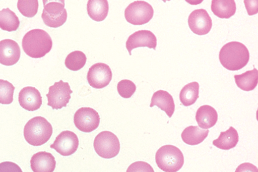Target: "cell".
I'll list each match as a JSON object with an SVG mask.
<instances>
[{
	"mask_svg": "<svg viewBox=\"0 0 258 172\" xmlns=\"http://www.w3.org/2000/svg\"><path fill=\"white\" fill-rule=\"evenodd\" d=\"M219 59L222 66L231 71L243 69L250 60V53L243 43L231 41L223 45Z\"/></svg>",
	"mask_w": 258,
	"mask_h": 172,
	"instance_id": "1",
	"label": "cell"
},
{
	"mask_svg": "<svg viewBox=\"0 0 258 172\" xmlns=\"http://www.w3.org/2000/svg\"><path fill=\"white\" fill-rule=\"evenodd\" d=\"M53 46L50 36L42 29L30 30L23 37L22 47L25 53L30 58H43L51 51Z\"/></svg>",
	"mask_w": 258,
	"mask_h": 172,
	"instance_id": "2",
	"label": "cell"
},
{
	"mask_svg": "<svg viewBox=\"0 0 258 172\" xmlns=\"http://www.w3.org/2000/svg\"><path fill=\"white\" fill-rule=\"evenodd\" d=\"M53 134V128L45 118H32L24 128V137L26 141L32 146L45 144Z\"/></svg>",
	"mask_w": 258,
	"mask_h": 172,
	"instance_id": "3",
	"label": "cell"
},
{
	"mask_svg": "<svg viewBox=\"0 0 258 172\" xmlns=\"http://www.w3.org/2000/svg\"><path fill=\"white\" fill-rule=\"evenodd\" d=\"M156 163L161 170L177 172L184 164V156L181 150L175 146H162L158 150L155 156Z\"/></svg>",
	"mask_w": 258,
	"mask_h": 172,
	"instance_id": "4",
	"label": "cell"
},
{
	"mask_svg": "<svg viewBox=\"0 0 258 172\" xmlns=\"http://www.w3.org/2000/svg\"><path fill=\"white\" fill-rule=\"evenodd\" d=\"M93 147L96 153L101 158L110 159L116 157L120 150V143L113 133L104 131L99 133L94 139Z\"/></svg>",
	"mask_w": 258,
	"mask_h": 172,
	"instance_id": "5",
	"label": "cell"
},
{
	"mask_svg": "<svg viewBox=\"0 0 258 172\" xmlns=\"http://www.w3.org/2000/svg\"><path fill=\"white\" fill-rule=\"evenodd\" d=\"M42 18L47 27L57 28L63 25L67 19V12L64 8V1L48 2L43 0Z\"/></svg>",
	"mask_w": 258,
	"mask_h": 172,
	"instance_id": "6",
	"label": "cell"
},
{
	"mask_svg": "<svg viewBox=\"0 0 258 172\" xmlns=\"http://www.w3.org/2000/svg\"><path fill=\"white\" fill-rule=\"evenodd\" d=\"M125 20L134 25H144L153 19V7L145 1H136L130 4L125 10Z\"/></svg>",
	"mask_w": 258,
	"mask_h": 172,
	"instance_id": "7",
	"label": "cell"
},
{
	"mask_svg": "<svg viewBox=\"0 0 258 172\" xmlns=\"http://www.w3.org/2000/svg\"><path fill=\"white\" fill-rule=\"evenodd\" d=\"M71 90L70 85L68 82L60 80L49 87V92L46 95L47 105L51 106L53 110L61 109L66 107L71 99Z\"/></svg>",
	"mask_w": 258,
	"mask_h": 172,
	"instance_id": "8",
	"label": "cell"
},
{
	"mask_svg": "<svg viewBox=\"0 0 258 172\" xmlns=\"http://www.w3.org/2000/svg\"><path fill=\"white\" fill-rule=\"evenodd\" d=\"M100 117L96 110L90 107H82L75 112L74 123L82 132L91 133L98 128Z\"/></svg>",
	"mask_w": 258,
	"mask_h": 172,
	"instance_id": "9",
	"label": "cell"
},
{
	"mask_svg": "<svg viewBox=\"0 0 258 172\" xmlns=\"http://www.w3.org/2000/svg\"><path fill=\"white\" fill-rule=\"evenodd\" d=\"M112 73L110 67L103 63L93 65L89 69L87 80L89 84L95 89L107 87L112 80Z\"/></svg>",
	"mask_w": 258,
	"mask_h": 172,
	"instance_id": "10",
	"label": "cell"
},
{
	"mask_svg": "<svg viewBox=\"0 0 258 172\" xmlns=\"http://www.w3.org/2000/svg\"><path fill=\"white\" fill-rule=\"evenodd\" d=\"M79 146V140L77 135L67 130L58 135L50 147L60 155L69 156L77 152Z\"/></svg>",
	"mask_w": 258,
	"mask_h": 172,
	"instance_id": "11",
	"label": "cell"
},
{
	"mask_svg": "<svg viewBox=\"0 0 258 172\" xmlns=\"http://www.w3.org/2000/svg\"><path fill=\"white\" fill-rule=\"evenodd\" d=\"M188 24L190 30L199 36L209 33L212 27L211 17L203 9L194 11L188 17Z\"/></svg>",
	"mask_w": 258,
	"mask_h": 172,
	"instance_id": "12",
	"label": "cell"
},
{
	"mask_svg": "<svg viewBox=\"0 0 258 172\" xmlns=\"http://www.w3.org/2000/svg\"><path fill=\"white\" fill-rule=\"evenodd\" d=\"M157 45V37L150 30H139L130 35L125 43L130 55H132V50L138 47H146L156 50Z\"/></svg>",
	"mask_w": 258,
	"mask_h": 172,
	"instance_id": "13",
	"label": "cell"
},
{
	"mask_svg": "<svg viewBox=\"0 0 258 172\" xmlns=\"http://www.w3.org/2000/svg\"><path fill=\"white\" fill-rule=\"evenodd\" d=\"M21 58V49L16 41L10 39L0 41V63L5 66H13Z\"/></svg>",
	"mask_w": 258,
	"mask_h": 172,
	"instance_id": "14",
	"label": "cell"
},
{
	"mask_svg": "<svg viewBox=\"0 0 258 172\" xmlns=\"http://www.w3.org/2000/svg\"><path fill=\"white\" fill-rule=\"evenodd\" d=\"M19 102L21 107L28 111L38 110L42 104L40 92L34 87L28 86L22 89L19 94Z\"/></svg>",
	"mask_w": 258,
	"mask_h": 172,
	"instance_id": "15",
	"label": "cell"
},
{
	"mask_svg": "<svg viewBox=\"0 0 258 172\" xmlns=\"http://www.w3.org/2000/svg\"><path fill=\"white\" fill-rule=\"evenodd\" d=\"M55 166V158L49 152H37L30 160V167L34 172H53Z\"/></svg>",
	"mask_w": 258,
	"mask_h": 172,
	"instance_id": "16",
	"label": "cell"
},
{
	"mask_svg": "<svg viewBox=\"0 0 258 172\" xmlns=\"http://www.w3.org/2000/svg\"><path fill=\"white\" fill-rule=\"evenodd\" d=\"M155 106L164 111L169 118H172L174 113V100L168 91L159 90L154 93L152 97L150 107Z\"/></svg>",
	"mask_w": 258,
	"mask_h": 172,
	"instance_id": "17",
	"label": "cell"
},
{
	"mask_svg": "<svg viewBox=\"0 0 258 172\" xmlns=\"http://www.w3.org/2000/svg\"><path fill=\"white\" fill-rule=\"evenodd\" d=\"M196 121L202 129L208 130L214 127L218 119L215 108L210 105L201 106L197 111Z\"/></svg>",
	"mask_w": 258,
	"mask_h": 172,
	"instance_id": "18",
	"label": "cell"
},
{
	"mask_svg": "<svg viewBox=\"0 0 258 172\" xmlns=\"http://www.w3.org/2000/svg\"><path fill=\"white\" fill-rule=\"evenodd\" d=\"M212 12L220 19H229L235 14L237 11L234 0H212Z\"/></svg>",
	"mask_w": 258,
	"mask_h": 172,
	"instance_id": "19",
	"label": "cell"
},
{
	"mask_svg": "<svg viewBox=\"0 0 258 172\" xmlns=\"http://www.w3.org/2000/svg\"><path fill=\"white\" fill-rule=\"evenodd\" d=\"M108 10L107 0H89L87 5L88 14L92 20L101 22L107 18Z\"/></svg>",
	"mask_w": 258,
	"mask_h": 172,
	"instance_id": "20",
	"label": "cell"
},
{
	"mask_svg": "<svg viewBox=\"0 0 258 172\" xmlns=\"http://www.w3.org/2000/svg\"><path fill=\"white\" fill-rule=\"evenodd\" d=\"M238 141L239 136L237 130L231 126L226 132H221L219 138L214 140L212 143L218 149L228 151L235 148Z\"/></svg>",
	"mask_w": 258,
	"mask_h": 172,
	"instance_id": "21",
	"label": "cell"
},
{
	"mask_svg": "<svg viewBox=\"0 0 258 172\" xmlns=\"http://www.w3.org/2000/svg\"><path fill=\"white\" fill-rule=\"evenodd\" d=\"M209 130L201 129L198 126H190L186 128L181 134V138L183 142L188 145L201 144L207 139Z\"/></svg>",
	"mask_w": 258,
	"mask_h": 172,
	"instance_id": "22",
	"label": "cell"
},
{
	"mask_svg": "<svg viewBox=\"0 0 258 172\" xmlns=\"http://www.w3.org/2000/svg\"><path fill=\"white\" fill-rule=\"evenodd\" d=\"M236 84L240 89L244 91H251L257 86L258 71L256 69H253L252 71L245 72L240 75L234 76Z\"/></svg>",
	"mask_w": 258,
	"mask_h": 172,
	"instance_id": "23",
	"label": "cell"
},
{
	"mask_svg": "<svg viewBox=\"0 0 258 172\" xmlns=\"http://www.w3.org/2000/svg\"><path fill=\"white\" fill-rule=\"evenodd\" d=\"M20 25L18 17L10 9H4L0 12V28L8 32L16 31Z\"/></svg>",
	"mask_w": 258,
	"mask_h": 172,
	"instance_id": "24",
	"label": "cell"
},
{
	"mask_svg": "<svg viewBox=\"0 0 258 172\" xmlns=\"http://www.w3.org/2000/svg\"><path fill=\"white\" fill-rule=\"evenodd\" d=\"M199 97V84L194 82L186 84L182 89L179 94L181 103L185 106L192 105Z\"/></svg>",
	"mask_w": 258,
	"mask_h": 172,
	"instance_id": "25",
	"label": "cell"
},
{
	"mask_svg": "<svg viewBox=\"0 0 258 172\" xmlns=\"http://www.w3.org/2000/svg\"><path fill=\"white\" fill-rule=\"evenodd\" d=\"M87 58L82 51H75L69 54L65 60V66L72 71H80L85 66Z\"/></svg>",
	"mask_w": 258,
	"mask_h": 172,
	"instance_id": "26",
	"label": "cell"
},
{
	"mask_svg": "<svg viewBox=\"0 0 258 172\" xmlns=\"http://www.w3.org/2000/svg\"><path fill=\"white\" fill-rule=\"evenodd\" d=\"M38 0H19L17 8L23 16L32 18L35 16L38 11Z\"/></svg>",
	"mask_w": 258,
	"mask_h": 172,
	"instance_id": "27",
	"label": "cell"
},
{
	"mask_svg": "<svg viewBox=\"0 0 258 172\" xmlns=\"http://www.w3.org/2000/svg\"><path fill=\"white\" fill-rule=\"evenodd\" d=\"M14 85L6 80H0V103L10 104L14 101L15 91Z\"/></svg>",
	"mask_w": 258,
	"mask_h": 172,
	"instance_id": "28",
	"label": "cell"
},
{
	"mask_svg": "<svg viewBox=\"0 0 258 172\" xmlns=\"http://www.w3.org/2000/svg\"><path fill=\"white\" fill-rule=\"evenodd\" d=\"M117 91L121 97L124 99H129L135 93L136 86L131 80H121L117 85Z\"/></svg>",
	"mask_w": 258,
	"mask_h": 172,
	"instance_id": "29",
	"label": "cell"
},
{
	"mask_svg": "<svg viewBox=\"0 0 258 172\" xmlns=\"http://www.w3.org/2000/svg\"><path fill=\"white\" fill-rule=\"evenodd\" d=\"M154 172L153 167L151 166L148 163L144 162H136L133 163L130 166L127 168V172Z\"/></svg>",
	"mask_w": 258,
	"mask_h": 172,
	"instance_id": "30",
	"label": "cell"
}]
</instances>
